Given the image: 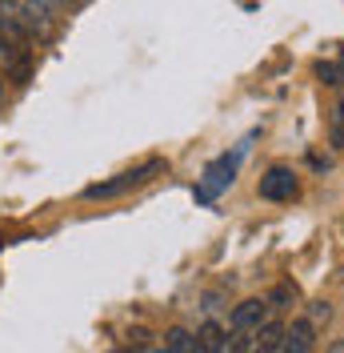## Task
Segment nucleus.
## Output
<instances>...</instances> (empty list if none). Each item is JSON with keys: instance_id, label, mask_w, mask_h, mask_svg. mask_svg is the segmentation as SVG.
<instances>
[{"instance_id": "11", "label": "nucleus", "mask_w": 344, "mask_h": 353, "mask_svg": "<svg viewBox=\"0 0 344 353\" xmlns=\"http://www.w3.org/2000/svg\"><path fill=\"white\" fill-rule=\"evenodd\" d=\"M316 77H321L324 85H341V81H344V65H336V61H328V65H324V61H321V65H316Z\"/></svg>"}, {"instance_id": "2", "label": "nucleus", "mask_w": 344, "mask_h": 353, "mask_svg": "<svg viewBox=\"0 0 344 353\" xmlns=\"http://www.w3.org/2000/svg\"><path fill=\"white\" fill-rule=\"evenodd\" d=\"M156 173H164V161L160 157H152V161H144V165H136V169H129V173L112 176V181H96V185H88L85 197L88 201H100V197H120V193H129V189H136V185H144V181H152Z\"/></svg>"}, {"instance_id": "18", "label": "nucleus", "mask_w": 344, "mask_h": 353, "mask_svg": "<svg viewBox=\"0 0 344 353\" xmlns=\"http://www.w3.org/2000/svg\"><path fill=\"white\" fill-rule=\"evenodd\" d=\"M0 88H4V81H0Z\"/></svg>"}, {"instance_id": "12", "label": "nucleus", "mask_w": 344, "mask_h": 353, "mask_svg": "<svg viewBox=\"0 0 344 353\" xmlns=\"http://www.w3.org/2000/svg\"><path fill=\"white\" fill-rule=\"evenodd\" d=\"M328 317H332V305L328 301H312L308 305V325L316 330V325H328Z\"/></svg>"}, {"instance_id": "5", "label": "nucleus", "mask_w": 344, "mask_h": 353, "mask_svg": "<svg viewBox=\"0 0 344 353\" xmlns=\"http://www.w3.org/2000/svg\"><path fill=\"white\" fill-rule=\"evenodd\" d=\"M297 193V176H292V169H268V173L260 176V197L264 201H288Z\"/></svg>"}, {"instance_id": "10", "label": "nucleus", "mask_w": 344, "mask_h": 353, "mask_svg": "<svg viewBox=\"0 0 344 353\" xmlns=\"http://www.w3.org/2000/svg\"><path fill=\"white\" fill-rule=\"evenodd\" d=\"M164 350H169V353H196L193 333H184V330H169V333H164Z\"/></svg>"}, {"instance_id": "6", "label": "nucleus", "mask_w": 344, "mask_h": 353, "mask_svg": "<svg viewBox=\"0 0 344 353\" xmlns=\"http://www.w3.org/2000/svg\"><path fill=\"white\" fill-rule=\"evenodd\" d=\"M312 325L308 321H297L292 330H284V341H280V353H312Z\"/></svg>"}, {"instance_id": "9", "label": "nucleus", "mask_w": 344, "mask_h": 353, "mask_svg": "<svg viewBox=\"0 0 344 353\" xmlns=\"http://www.w3.org/2000/svg\"><path fill=\"white\" fill-rule=\"evenodd\" d=\"M280 341H284V325H280V321H260L257 325V350L277 353Z\"/></svg>"}, {"instance_id": "1", "label": "nucleus", "mask_w": 344, "mask_h": 353, "mask_svg": "<svg viewBox=\"0 0 344 353\" xmlns=\"http://www.w3.org/2000/svg\"><path fill=\"white\" fill-rule=\"evenodd\" d=\"M0 17L12 21L24 37L52 32V12H48V4H41V0H0Z\"/></svg>"}, {"instance_id": "13", "label": "nucleus", "mask_w": 344, "mask_h": 353, "mask_svg": "<svg viewBox=\"0 0 344 353\" xmlns=\"http://www.w3.org/2000/svg\"><path fill=\"white\" fill-rule=\"evenodd\" d=\"M292 301H297V285H277L272 293H268V305H277V309L292 305Z\"/></svg>"}, {"instance_id": "3", "label": "nucleus", "mask_w": 344, "mask_h": 353, "mask_svg": "<svg viewBox=\"0 0 344 353\" xmlns=\"http://www.w3.org/2000/svg\"><path fill=\"white\" fill-rule=\"evenodd\" d=\"M0 57H4V65L17 68L21 81L28 77V37L12 21H4V17H0Z\"/></svg>"}, {"instance_id": "8", "label": "nucleus", "mask_w": 344, "mask_h": 353, "mask_svg": "<svg viewBox=\"0 0 344 353\" xmlns=\"http://www.w3.org/2000/svg\"><path fill=\"white\" fill-rule=\"evenodd\" d=\"M193 345H196V353H224V330L216 321H204L200 333L193 337Z\"/></svg>"}, {"instance_id": "15", "label": "nucleus", "mask_w": 344, "mask_h": 353, "mask_svg": "<svg viewBox=\"0 0 344 353\" xmlns=\"http://www.w3.org/2000/svg\"><path fill=\"white\" fill-rule=\"evenodd\" d=\"M328 353H344V341H332V350Z\"/></svg>"}, {"instance_id": "4", "label": "nucleus", "mask_w": 344, "mask_h": 353, "mask_svg": "<svg viewBox=\"0 0 344 353\" xmlns=\"http://www.w3.org/2000/svg\"><path fill=\"white\" fill-rule=\"evenodd\" d=\"M244 157V145H240L233 157H220L216 165H208V173L200 181V189H196V201H213L224 185H233V176H237V161Z\"/></svg>"}, {"instance_id": "7", "label": "nucleus", "mask_w": 344, "mask_h": 353, "mask_svg": "<svg viewBox=\"0 0 344 353\" xmlns=\"http://www.w3.org/2000/svg\"><path fill=\"white\" fill-rule=\"evenodd\" d=\"M260 321H264V301H240V305L233 309V330L237 333L257 330Z\"/></svg>"}, {"instance_id": "16", "label": "nucleus", "mask_w": 344, "mask_h": 353, "mask_svg": "<svg viewBox=\"0 0 344 353\" xmlns=\"http://www.w3.org/2000/svg\"><path fill=\"white\" fill-rule=\"evenodd\" d=\"M41 4H76V0H41Z\"/></svg>"}, {"instance_id": "17", "label": "nucleus", "mask_w": 344, "mask_h": 353, "mask_svg": "<svg viewBox=\"0 0 344 353\" xmlns=\"http://www.w3.org/2000/svg\"><path fill=\"white\" fill-rule=\"evenodd\" d=\"M252 353H268V350H252Z\"/></svg>"}, {"instance_id": "14", "label": "nucleus", "mask_w": 344, "mask_h": 353, "mask_svg": "<svg viewBox=\"0 0 344 353\" xmlns=\"http://www.w3.org/2000/svg\"><path fill=\"white\" fill-rule=\"evenodd\" d=\"M332 145L344 149V105H336V112H332Z\"/></svg>"}]
</instances>
